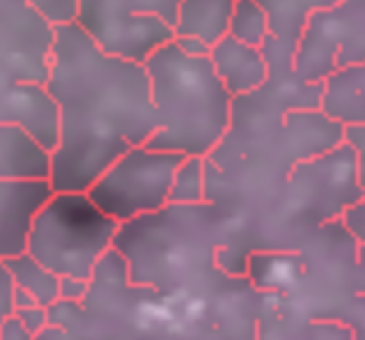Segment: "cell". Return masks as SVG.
I'll return each mask as SVG.
<instances>
[{
  "instance_id": "obj_1",
  "label": "cell",
  "mask_w": 365,
  "mask_h": 340,
  "mask_svg": "<svg viewBox=\"0 0 365 340\" xmlns=\"http://www.w3.org/2000/svg\"><path fill=\"white\" fill-rule=\"evenodd\" d=\"M44 83L60 108L53 191H88L113 161L159 129L145 63L108 53L76 19L56 26Z\"/></svg>"
},
{
  "instance_id": "obj_2",
  "label": "cell",
  "mask_w": 365,
  "mask_h": 340,
  "mask_svg": "<svg viewBox=\"0 0 365 340\" xmlns=\"http://www.w3.org/2000/svg\"><path fill=\"white\" fill-rule=\"evenodd\" d=\"M227 244V219L212 202L177 205L120 223L115 244L129 264L135 285H150L168 302L180 294H195L218 253Z\"/></svg>"
},
{
  "instance_id": "obj_3",
  "label": "cell",
  "mask_w": 365,
  "mask_h": 340,
  "mask_svg": "<svg viewBox=\"0 0 365 340\" xmlns=\"http://www.w3.org/2000/svg\"><path fill=\"white\" fill-rule=\"evenodd\" d=\"M145 67L159 120L148 145L207 157L230 129L235 101L210 53H191L170 39L145 60Z\"/></svg>"
},
{
  "instance_id": "obj_4",
  "label": "cell",
  "mask_w": 365,
  "mask_h": 340,
  "mask_svg": "<svg viewBox=\"0 0 365 340\" xmlns=\"http://www.w3.org/2000/svg\"><path fill=\"white\" fill-rule=\"evenodd\" d=\"M118 230L120 221L99 210L88 191H53L30 225L26 251L56 276L90 281Z\"/></svg>"
},
{
  "instance_id": "obj_5",
  "label": "cell",
  "mask_w": 365,
  "mask_h": 340,
  "mask_svg": "<svg viewBox=\"0 0 365 340\" xmlns=\"http://www.w3.org/2000/svg\"><path fill=\"white\" fill-rule=\"evenodd\" d=\"M365 195L359 172V154L347 140L315 157L299 161L285 182V212L297 228L317 230L340 221Z\"/></svg>"
},
{
  "instance_id": "obj_6",
  "label": "cell",
  "mask_w": 365,
  "mask_h": 340,
  "mask_svg": "<svg viewBox=\"0 0 365 340\" xmlns=\"http://www.w3.org/2000/svg\"><path fill=\"white\" fill-rule=\"evenodd\" d=\"M180 0H78L76 24L108 53L145 63L175 39Z\"/></svg>"
},
{
  "instance_id": "obj_7",
  "label": "cell",
  "mask_w": 365,
  "mask_h": 340,
  "mask_svg": "<svg viewBox=\"0 0 365 340\" xmlns=\"http://www.w3.org/2000/svg\"><path fill=\"white\" fill-rule=\"evenodd\" d=\"M184 154L135 145L118 157L99 177L90 184L88 195L120 223L152 214L170 202L175 170Z\"/></svg>"
},
{
  "instance_id": "obj_8",
  "label": "cell",
  "mask_w": 365,
  "mask_h": 340,
  "mask_svg": "<svg viewBox=\"0 0 365 340\" xmlns=\"http://www.w3.org/2000/svg\"><path fill=\"white\" fill-rule=\"evenodd\" d=\"M363 60L365 0H336L308 16L292 69L304 83H322L336 69Z\"/></svg>"
},
{
  "instance_id": "obj_9",
  "label": "cell",
  "mask_w": 365,
  "mask_h": 340,
  "mask_svg": "<svg viewBox=\"0 0 365 340\" xmlns=\"http://www.w3.org/2000/svg\"><path fill=\"white\" fill-rule=\"evenodd\" d=\"M0 122L24 129L48 152L60 143V108L44 81H9L0 88Z\"/></svg>"
},
{
  "instance_id": "obj_10",
  "label": "cell",
  "mask_w": 365,
  "mask_h": 340,
  "mask_svg": "<svg viewBox=\"0 0 365 340\" xmlns=\"http://www.w3.org/2000/svg\"><path fill=\"white\" fill-rule=\"evenodd\" d=\"M51 193V180H0V260L26 253L30 225Z\"/></svg>"
},
{
  "instance_id": "obj_11",
  "label": "cell",
  "mask_w": 365,
  "mask_h": 340,
  "mask_svg": "<svg viewBox=\"0 0 365 340\" xmlns=\"http://www.w3.org/2000/svg\"><path fill=\"white\" fill-rule=\"evenodd\" d=\"M269 14L271 37L262 44L264 58L269 63L271 76L287 78L294 76L292 60L304 33V26L312 12L333 5L336 0H257Z\"/></svg>"
},
{
  "instance_id": "obj_12",
  "label": "cell",
  "mask_w": 365,
  "mask_h": 340,
  "mask_svg": "<svg viewBox=\"0 0 365 340\" xmlns=\"http://www.w3.org/2000/svg\"><path fill=\"white\" fill-rule=\"evenodd\" d=\"M210 58L214 63L216 74L221 76L225 88L232 92V97L255 92L271 76L262 46L246 44L242 39L232 37L230 33L218 39L210 48Z\"/></svg>"
},
{
  "instance_id": "obj_13",
  "label": "cell",
  "mask_w": 365,
  "mask_h": 340,
  "mask_svg": "<svg viewBox=\"0 0 365 340\" xmlns=\"http://www.w3.org/2000/svg\"><path fill=\"white\" fill-rule=\"evenodd\" d=\"M319 110L342 127L365 125V60L336 69L322 81Z\"/></svg>"
},
{
  "instance_id": "obj_14",
  "label": "cell",
  "mask_w": 365,
  "mask_h": 340,
  "mask_svg": "<svg viewBox=\"0 0 365 340\" xmlns=\"http://www.w3.org/2000/svg\"><path fill=\"white\" fill-rule=\"evenodd\" d=\"M51 152L7 122H0V180H48Z\"/></svg>"
},
{
  "instance_id": "obj_15",
  "label": "cell",
  "mask_w": 365,
  "mask_h": 340,
  "mask_svg": "<svg viewBox=\"0 0 365 340\" xmlns=\"http://www.w3.org/2000/svg\"><path fill=\"white\" fill-rule=\"evenodd\" d=\"M237 0H180L175 37H193L214 46L227 35Z\"/></svg>"
},
{
  "instance_id": "obj_16",
  "label": "cell",
  "mask_w": 365,
  "mask_h": 340,
  "mask_svg": "<svg viewBox=\"0 0 365 340\" xmlns=\"http://www.w3.org/2000/svg\"><path fill=\"white\" fill-rule=\"evenodd\" d=\"M5 267L14 278V285L24 287L35 297L39 306L48 308L53 302L60 299V276H56L44 264L37 262L28 251L12 257H5Z\"/></svg>"
},
{
  "instance_id": "obj_17",
  "label": "cell",
  "mask_w": 365,
  "mask_h": 340,
  "mask_svg": "<svg viewBox=\"0 0 365 340\" xmlns=\"http://www.w3.org/2000/svg\"><path fill=\"white\" fill-rule=\"evenodd\" d=\"M227 33L237 39H242L246 44L262 46L271 37L267 9L259 5L257 0H237L232 19H230V30H227Z\"/></svg>"
},
{
  "instance_id": "obj_18",
  "label": "cell",
  "mask_w": 365,
  "mask_h": 340,
  "mask_svg": "<svg viewBox=\"0 0 365 340\" xmlns=\"http://www.w3.org/2000/svg\"><path fill=\"white\" fill-rule=\"evenodd\" d=\"M207 200L205 184V157H184L180 168L175 170L170 202L177 205H197Z\"/></svg>"
},
{
  "instance_id": "obj_19",
  "label": "cell",
  "mask_w": 365,
  "mask_h": 340,
  "mask_svg": "<svg viewBox=\"0 0 365 340\" xmlns=\"http://www.w3.org/2000/svg\"><path fill=\"white\" fill-rule=\"evenodd\" d=\"M30 5L37 7L51 24H67L76 19L78 0H28Z\"/></svg>"
},
{
  "instance_id": "obj_20",
  "label": "cell",
  "mask_w": 365,
  "mask_h": 340,
  "mask_svg": "<svg viewBox=\"0 0 365 340\" xmlns=\"http://www.w3.org/2000/svg\"><path fill=\"white\" fill-rule=\"evenodd\" d=\"M14 315L24 322V326L30 331V336H37L41 331V326L48 322V313L44 306L39 304H33V306H19L14 308Z\"/></svg>"
},
{
  "instance_id": "obj_21",
  "label": "cell",
  "mask_w": 365,
  "mask_h": 340,
  "mask_svg": "<svg viewBox=\"0 0 365 340\" xmlns=\"http://www.w3.org/2000/svg\"><path fill=\"white\" fill-rule=\"evenodd\" d=\"M342 223L347 225V230L356 237L359 244H365V195L342 216Z\"/></svg>"
},
{
  "instance_id": "obj_22",
  "label": "cell",
  "mask_w": 365,
  "mask_h": 340,
  "mask_svg": "<svg viewBox=\"0 0 365 340\" xmlns=\"http://www.w3.org/2000/svg\"><path fill=\"white\" fill-rule=\"evenodd\" d=\"M345 140L359 154V172H361V184L365 189V125L345 127Z\"/></svg>"
},
{
  "instance_id": "obj_23",
  "label": "cell",
  "mask_w": 365,
  "mask_h": 340,
  "mask_svg": "<svg viewBox=\"0 0 365 340\" xmlns=\"http://www.w3.org/2000/svg\"><path fill=\"white\" fill-rule=\"evenodd\" d=\"M88 292V281L76 276H60V299L67 302H83Z\"/></svg>"
},
{
  "instance_id": "obj_24",
  "label": "cell",
  "mask_w": 365,
  "mask_h": 340,
  "mask_svg": "<svg viewBox=\"0 0 365 340\" xmlns=\"http://www.w3.org/2000/svg\"><path fill=\"white\" fill-rule=\"evenodd\" d=\"M0 338H33V336L24 326V322L12 313L0 322Z\"/></svg>"
},
{
  "instance_id": "obj_25",
  "label": "cell",
  "mask_w": 365,
  "mask_h": 340,
  "mask_svg": "<svg viewBox=\"0 0 365 340\" xmlns=\"http://www.w3.org/2000/svg\"><path fill=\"white\" fill-rule=\"evenodd\" d=\"M7 83H9V78H7V76L3 74V71H0V88H3V86H7Z\"/></svg>"
}]
</instances>
